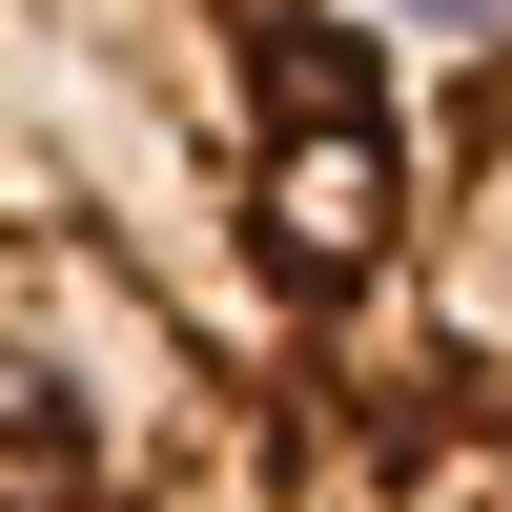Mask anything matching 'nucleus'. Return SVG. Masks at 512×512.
<instances>
[{"mask_svg":"<svg viewBox=\"0 0 512 512\" xmlns=\"http://www.w3.org/2000/svg\"><path fill=\"white\" fill-rule=\"evenodd\" d=\"M0 512H512V0H0Z\"/></svg>","mask_w":512,"mask_h":512,"instance_id":"obj_1","label":"nucleus"}]
</instances>
